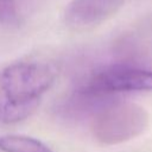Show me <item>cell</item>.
<instances>
[{
  "instance_id": "1",
  "label": "cell",
  "mask_w": 152,
  "mask_h": 152,
  "mask_svg": "<svg viewBox=\"0 0 152 152\" xmlns=\"http://www.w3.org/2000/svg\"><path fill=\"white\" fill-rule=\"evenodd\" d=\"M56 68L40 61L12 63L0 70V124H17L28 118L52 87Z\"/></svg>"
},
{
  "instance_id": "2",
  "label": "cell",
  "mask_w": 152,
  "mask_h": 152,
  "mask_svg": "<svg viewBox=\"0 0 152 152\" xmlns=\"http://www.w3.org/2000/svg\"><path fill=\"white\" fill-rule=\"evenodd\" d=\"M147 126L148 114L141 106L112 101L94 114L91 131L100 142L116 145L139 137Z\"/></svg>"
},
{
  "instance_id": "3",
  "label": "cell",
  "mask_w": 152,
  "mask_h": 152,
  "mask_svg": "<svg viewBox=\"0 0 152 152\" xmlns=\"http://www.w3.org/2000/svg\"><path fill=\"white\" fill-rule=\"evenodd\" d=\"M148 90H152V69L120 62L94 72L80 93L103 100L122 93Z\"/></svg>"
},
{
  "instance_id": "4",
  "label": "cell",
  "mask_w": 152,
  "mask_h": 152,
  "mask_svg": "<svg viewBox=\"0 0 152 152\" xmlns=\"http://www.w3.org/2000/svg\"><path fill=\"white\" fill-rule=\"evenodd\" d=\"M122 62L148 68L152 64V14L138 21L118 43Z\"/></svg>"
},
{
  "instance_id": "5",
  "label": "cell",
  "mask_w": 152,
  "mask_h": 152,
  "mask_svg": "<svg viewBox=\"0 0 152 152\" xmlns=\"http://www.w3.org/2000/svg\"><path fill=\"white\" fill-rule=\"evenodd\" d=\"M0 151L2 152H52L43 141L21 134L0 135Z\"/></svg>"
},
{
  "instance_id": "6",
  "label": "cell",
  "mask_w": 152,
  "mask_h": 152,
  "mask_svg": "<svg viewBox=\"0 0 152 152\" xmlns=\"http://www.w3.org/2000/svg\"><path fill=\"white\" fill-rule=\"evenodd\" d=\"M17 13L15 0H0V25L11 23Z\"/></svg>"
},
{
  "instance_id": "7",
  "label": "cell",
  "mask_w": 152,
  "mask_h": 152,
  "mask_svg": "<svg viewBox=\"0 0 152 152\" xmlns=\"http://www.w3.org/2000/svg\"><path fill=\"white\" fill-rule=\"evenodd\" d=\"M96 1L100 5H102L103 7H106L107 10H110L113 12H118L120 10V7H122L127 0H96Z\"/></svg>"
}]
</instances>
